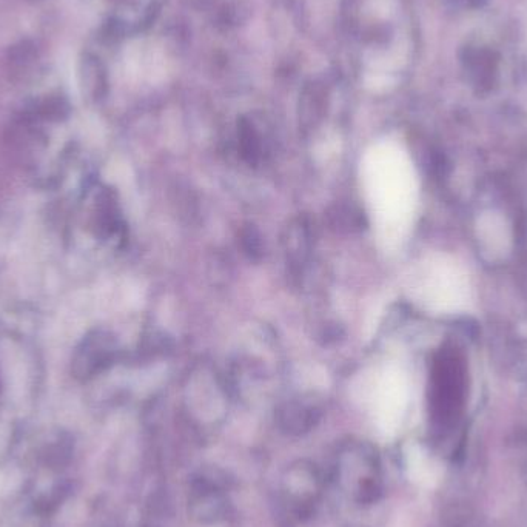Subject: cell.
Segmentation results:
<instances>
[{"instance_id":"6da1fadb","label":"cell","mask_w":527,"mask_h":527,"mask_svg":"<svg viewBox=\"0 0 527 527\" xmlns=\"http://www.w3.org/2000/svg\"><path fill=\"white\" fill-rule=\"evenodd\" d=\"M116 356L115 338L107 332H94L84 341L78 352L76 369L82 373H94L107 369Z\"/></svg>"},{"instance_id":"7a4b0ae2","label":"cell","mask_w":527,"mask_h":527,"mask_svg":"<svg viewBox=\"0 0 527 527\" xmlns=\"http://www.w3.org/2000/svg\"><path fill=\"white\" fill-rule=\"evenodd\" d=\"M282 244L289 256L290 264L301 269L304 266L310 249H312V230L306 218H296L286 227Z\"/></svg>"},{"instance_id":"3957f363","label":"cell","mask_w":527,"mask_h":527,"mask_svg":"<svg viewBox=\"0 0 527 527\" xmlns=\"http://www.w3.org/2000/svg\"><path fill=\"white\" fill-rule=\"evenodd\" d=\"M327 219H329L330 227L335 232H360L366 227V218L360 209H356L355 205L336 204L327 212Z\"/></svg>"},{"instance_id":"277c9868","label":"cell","mask_w":527,"mask_h":527,"mask_svg":"<svg viewBox=\"0 0 527 527\" xmlns=\"http://www.w3.org/2000/svg\"><path fill=\"white\" fill-rule=\"evenodd\" d=\"M407 463H409L410 477L418 483L430 486L437 480V470H435L434 464L430 463L418 450L409 455Z\"/></svg>"},{"instance_id":"5b68a950","label":"cell","mask_w":527,"mask_h":527,"mask_svg":"<svg viewBox=\"0 0 527 527\" xmlns=\"http://www.w3.org/2000/svg\"><path fill=\"white\" fill-rule=\"evenodd\" d=\"M239 242L242 250L253 261H259L264 255V242H262L261 233L255 225L247 224L239 232Z\"/></svg>"}]
</instances>
